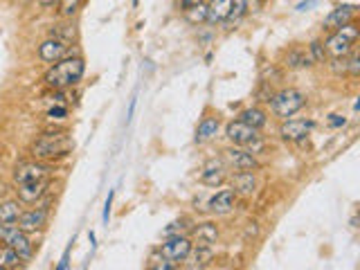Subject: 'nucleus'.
Here are the masks:
<instances>
[{
    "mask_svg": "<svg viewBox=\"0 0 360 270\" xmlns=\"http://www.w3.org/2000/svg\"><path fill=\"white\" fill-rule=\"evenodd\" d=\"M226 138L230 145H234V147H254L261 135H259V131L248 126L246 122L232 120L226 126Z\"/></svg>",
    "mask_w": 360,
    "mask_h": 270,
    "instance_id": "423d86ee",
    "label": "nucleus"
},
{
    "mask_svg": "<svg viewBox=\"0 0 360 270\" xmlns=\"http://www.w3.org/2000/svg\"><path fill=\"white\" fill-rule=\"evenodd\" d=\"M239 120L246 122L248 126H252V129L261 131L266 124H268V115H266L263 108L259 106H250V108H243L241 113H239Z\"/></svg>",
    "mask_w": 360,
    "mask_h": 270,
    "instance_id": "4be33fe9",
    "label": "nucleus"
},
{
    "mask_svg": "<svg viewBox=\"0 0 360 270\" xmlns=\"http://www.w3.org/2000/svg\"><path fill=\"white\" fill-rule=\"evenodd\" d=\"M50 180H32V183H23L19 185V200L21 202H37L43 198V194L48 191Z\"/></svg>",
    "mask_w": 360,
    "mask_h": 270,
    "instance_id": "6ab92c4d",
    "label": "nucleus"
},
{
    "mask_svg": "<svg viewBox=\"0 0 360 270\" xmlns=\"http://www.w3.org/2000/svg\"><path fill=\"white\" fill-rule=\"evenodd\" d=\"M308 54H311L313 63H322V61H327V50H324V43H322V41H313V43L308 45Z\"/></svg>",
    "mask_w": 360,
    "mask_h": 270,
    "instance_id": "cd10ccee",
    "label": "nucleus"
},
{
    "mask_svg": "<svg viewBox=\"0 0 360 270\" xmlns=\"http://www.w3.org/2000/svg\"><path fill=\"white\" fill-rule=\"evenodd\" d=\"M133 5H138V0H133Z\"/></svg>",
    "mask_w": 360,
    "mask_h": 270,
    "instance_id": "ea45409f",
    "label": "nucleus"
},
{
    "mask_svg": "<svg viewBox=\"0 0 360 270\" xmlns=\"http://www.w3.org/2000/svg\"><path fill=\"white\" fill-rule=\"evenodd\" d=\"M113 196H115V191H108V198H106V205H104V223H108V218H110V207H113Z\"/></svg>",
    "mask_w": 360,
    "mask_h": 270,
    "instance_id": "72a5a7b5",
    "label": "nucleus"
},
{
    "mask_svg": "<svg viewBox=\"0 0 360 270\" xmlns=\"http://www.w3.org/2000/svg\"><path fill=\"white\" fill-rule=\"evenodd\" d=\"M3 243L19 252V257L23 261H30L34 257V243L30 241V234L19 230L16 225H12V230H10V234H7V239Z\"/></svg>",
    "mask_w": 360,
    "mask_h": 270,
    "instance_id": "ddd939ff",
    "label": "nucleus"
},
{
    "mask_svg": "<svg viewBox=\"0 0 360 270\" xmlns=\"http://www.w3.org/2000/svg\"><path fill=\"white\" fill-rule=\"evenodd\" d=\"M315 122L313 120H302V117H288L281 120L279 126V138L284 142H302L311 135Z\"/></svg>",
    "mask_w": 360,
    "mask_h": 270,
    "instance_id": "0eeeda50",
    "label": "nucleus"
},
{
    "mask_svg": "<svg viewBox=\"0 0 360 270\" xmlns=\"http://www.w3.org/2000/svg\"><path fill=\"white\" fill-rule=\"evenodd\" d=\"M219 131H221L219 117H203L199 129H196V142H199V145H203V142H210V140L217 138Z\"/></svg>",
    "mask_w": 360,
    "mask_h": 270,
    "instance_id": "412c9836",
    "label": "nucleus"
},
{
    "mask_svg": "<svg viewBox=\"0 0 360 270\" xmlns=\"http://www.w3.org/2000/svg\"><path fill=\"white\" fill-rule=\"evenodd\" d=\"M318 3H320V0H302V3H299V5L295 7V10H297L299 14H302V12H311L313 7H318Z\"/></svg>",
    "mask_w": 360,
    "mask_h": 270,
    "instance_id": "473e14b6",
    "label": "nucleus"
},
{
    "mask_svg": "<svg viewBox=\"0 0 360 270\" xmlns=\"http://www.w3.org/2000/svg\"><path fill=\"white\" fill-rule=\"evenodd\" d=\"M21 266H23V259L19 257V252L12 250L10 246L0 248V268L16 270V268H21Z\"/></svg>",
    "mask_w": 360,
    "mask_h": 270,
    "instance_id": "b1692460",
    "label": "nucleus"
},
{
    "mask_svg": "<svg viewBox=\"0 0 360 270\" xmlns=\"http://www.w3.org/2000/svg\"><path fill=\"white\" fill-rule=\"evenodd\" d=\"M86 74V61L77 54H68L59 59L57 63L48 68V72L43 74V81L50 90H68L77 86Z\"/></svg>",
    "mask_w": 360,
    "mask_h": 270,
    "instance_id": "f257e3e1",
    "label": "nucleus"
},
{
    "mask_svg": "<svg viewBox=\"0 0 360 270\" xmlns=\"http://www.w3.org/2000/svg\"><path fill=\"white\" fill-rule=\"evenodd\" d=\"M205 0H180V5H183V10H187V7H194V5H203Z\"/></svg>",
    "mask_w": 360,
    "mask_h": 270,
    "instance_id": "4c0bfd02",
    "label": "nucleus"
},
{
    "mask_svg": "<svg viewBox=\"0 0 360 270\" xmlns=\"http://www.w3.org/2000/svg\"><path fill=\"white\" fill-rule=\"evenodd\" d=\"M281 65L288 68V70H302V68L313 65V59H311V54H308V48L295 45L284 54V59H281Z\"/></svg>",
    "mask_w": 360,
    "mask_h": 270,
    "instance_id": "dca6fc26",
    "label": "nucleus"
},
{
    "mask_svg": "<svg viewBox=\"0 0 360 270\" xmlns=\"http://www.w3.org/2000/svg\"><path fill=\"white\" fill-rule=\"evenodd\" d=\"M234 207H237V194L232 189H221L208 200V209L217 216L230 214Z\"/></svg>",
    "mask_w": 360,
    "mask_h": 270,
    "instance_id": "4468645a",
    "label": "nucleus"
},
{
    "mask_svg": "<svg viewBox=\"0 0 360 270\" xmlns=\"http://www.w3.org/2000/svg\"><path fill=\"white\" fill-rule=\"evenodd\" d=\"M360 37V30L358 25L351 21L347 25H342V28L333 30L331 37L324 41V50H327V56H347L351 50L356 48V41Z\"/></svg>",
    "mask_w": 360,
    "mask_h": 270,
    "instance_id": "20e7f679",
    "label": "nucleus"
},
{
    "mask_svg": "<svg viewBox=\"0 0 360 270\" xmlns=\"http://www.w3.org/2000/svg\"><path fill=\"white\" fill-rule=\"evenodd\" d=\"M32 180H50V169L41 163V160H32V163H21L14 169V183H32Z\"/></svg>",
    "mask_w": 360,
    "mask_h": 270,
    "instance_id": "9b49d317",
    "label": "nucleus"
},
{
    "mask_svg": "<svg viewBox=\"0 0 360 270\" xmlns=\"http://www.w3.org/2000/svg\"><path fill=\"white\" fill-rule=\"evenodd\" d=\"M329 124L333 126V129H338V126H345L347 120H345L342 115H331V117H329Z\"/></svg>",
    "mask_w": 360,
    "mask_h": 270,
    "instance_id": "f704fd0d",
    "label": "nucleus"
},
{
    "mask_svg": "<svg viewBox=\"0 0 360 270\" xmlns=\"http://www.w3.org/2000/svg\"><path fill=\"white\" fill-rule=\"evenodd\" d=\"M347 74L349 77H354V79L360 77V54L354 52V50L347 54Z\"/></svg>",
    "mask_w": 360,
    "mask_h": 270,
    "instance_id": "c85d7f7f",
    "label": "nucleus"
},
{
    "mask_svg": "<svg viewBox=\"0 0 360 270\" xmlns=\"http://www.w3.org/2000/svg\"><path fill=\"white\" fill-rule=\"evenodd\" d=\"M259 3H261V5H263V3H268V0H259Z\"/></svg>",
    "mask_w": 360,
    "mask_h": 270,
    "instance_id": "58836bf2",
    "label": "nucleus"
},
{
    "mask_svg": "<svg viewBox=\"0 0 360 270\" xmlns=\"http://www.w3.org/2000/svg\"><path fill=\"white\" fill-rule=\"evenodd\" d=\"M221 158L228 165V169H234V172H252V169L259 167L252 151H246L243 147H228Z\"/></svg>",
    "mask_w": 360,
    "mask_h": 270,
    "instance_id": "6e6552de",
    "label": "nucleus"
},
{
    "mask_svg": "<svg viewBox=\"0 0 360 270\" xmlns=\"http://www.w3.org/2000/svg\"><path fill=\"white\" fill-rule=\"evenodd\" d=\"M12 230V225H7V223H0V243H3L7 239V234H10Z\"/></svg>",
    "mask_w": 360,
    "mask_h": 270,
    "instance_id": "c9c22d12",
    "label": "nucleus"
},
{
    "mask_svg": "<svg viewBox=\"0 0 360 270\" xmlns=\"http://www.w3.org/2000/svg\"><path fill=\"white\" fill-rule=\"evenodd\" d=\"M68 259H70V248H68V250L63 252V257H61V264H59L57 268H59V270H66V268H68Z\"/></svg>",
    "mask_w": 360,
    "mask_h": 270,
    "instance_id": "e433bc0d",
    "label": "nucleus"
},
{
    "mask_svg": "<svg viewBox=\"0 0 360 270\" xmlns=\"http://www.w3.org/2000/svg\"><path fill=\"white\" fill-rule=\"evenodd\" d=\"M21 212H23L21 200H3L0 202V223L14 225L16 221H19Z\"/></svg>",
    "mask_w": 360,
    "mask_h": 270,
    "instance_id": "5701e85b",
    "label": "nucleus"
},
{
    "mask_svg": "<svg viewBox=\"0 0 360 270\" xmlns=\"http://www.w3.org/2000/svg\"><path fill=\"white\" fill-rule=\"evenodd\" d=\"M356 12H358V7L356 5H338L336 10H331V14L324 19V30H338L342 28V25H347L356 19Z\"/></svg>",
    "mask_w": 360,
    "mask_h": 270,
    "instance_id": "2eb2a0df",
    "label": "nucleus"
},
{
    "mask_svg": "<svg viewBox=\"0 0 360 270\" xmlns=\"http://www.w3.org/2000/svg\"><path fill=\"white\" fill-rule=\"evenodd\" d=\"M147 268L149 270H176L178 264L169 261L167 257H162L160 252H153V255L149 257V261H147Z\"/></svg>",
    "mask_w": 360,
    "mask_h": 270,
    "instance_id": "a878e982",
    "label": "nucleus"
},
{
    "mask_svg": "<svg viewBox=\"0 0 360 270\" xmlns=\"http://www.w3.org/2000/svg\"><path fill=\"white\" fill-rule=\"evenodd\" d=\"M72 151V138L63 131H50L39 135L37 140L32 142L30 154L34 160H41V163H50V160L63 158Z\"/></svg>",
    "mask_w": 360,
    "mask_h": 270,
    "instance_id": "f03ea898",
    "label": "nucleus"
},
{
    "mask_svg": "<svg viewBox=\"0 0 360 270\" xmlns=\"http://www.w3.org/2000/svg\"><path fill=\"white\" fill-rule=\"evenodd\" d=\"M72 43H68V41H61L57 37H48L43 43L39 45V59L43 63H57L59 59H63L68 54H72Z\"/></svg>",
    "mask_w": 360,
    "mask_h": 270,
    "instance_id": "1a4fd4ad",
    "label": "nucleus"
},
{
    "mask_svg": "<svg viewBox=\"0 0 360 270\" xmlns=\"http://www.w3.org/2000/svg\"><path fill=\"white\" fill-rule=\"evenodd\" d=\"M48 209L46 207H34V209H25V212H21L19 221H16V227L28 234H34L43 230V227L48 225Z\"/></svg>",
    "mask_w": 360,
    "mask_h": 270,
    "instance_id": "f8f14e48",
    "label": "nucleus"
},
{
    "mask_svg": "<svg viewBox=\"0 0 360 270\" xmlns=\"http://www.w3.org/2000/svg\"><path fill=\"white\" fill-rule=\"evenodd\" d=\"M83 3L86 0H59V16H61V19H72L83 7Z\"/></svg>",
    "mask_w": 360,
    "mask_h": 270,
    "instance_id": "393cba45",
    "label": "nucleus"
},
{
    "mask_svg": "<svg viewBox=\"0 0 360 270\" xmlns=\"http://www.w3.org/2000/svg\"><path fill=\"white\" fill-rule=\"evenodd\" d=\"M185 230H190V225H187V218H180V221H174L167 230H165V236H171V234H183Z\"/></svg>",
    "mask_w": 360,
    "mask_h": 270,
    "instance_id": "7c9ffc66",
    "label": "nucleus"
},
{
    "mask_svg": "<svg viewBox=\"0 0 360 270\" xmlns=\"http://www.w3.org/2000/svg\"><path fill=\"white\" fill-rule=\"evenodd\" d=\"M268 106L277 120H288V117L297 115L306 106V95L297 88H281L275 95H270Z\"/></svg>",
    "mask_w": 360,
    "mask_h": 270,
    "instance_id": "7ed1b4c3",
    "label": "nucleus"
},
{
    "mask_svg": "<svg viewBox=\"0 0 360 270\" xmlns=\"http://www.w3.org/2000/svg\"><path fill=\"white\" fill-rule=\"evenodd\" d=\"M185 19L190 23H208V7L203 5H194V7H187L185 10Z\"/></svg>",
    "mask_w": 360,
    "mask_h": 270,
    "instance_id": "bb28decb",
    "label": "nucleus"
},
{
    "mask_svg": "<svg viewBox=\"0 0 360 270\" xmlns=\"http://www.w3.org/2000/svg\"><path fill=\"white\" fill-rule=\"evenodd\" d=\"M228 165L223 163V158H210L208 163L201 167V183L208 187H221L228 180Z\"/></svg>",
    "mask_w": 360,
    "mask_h": 270,
    "instance_id": "9d476101",
    "label": "nucleus"
},
{
    "mask_svg": "<svg viewBox=\"0 0 360 270\" xmlns=\"http://www.w3.org/2000/svg\"><path fill=\"white\" fill-rule=\"evenodd\" d=\"M230 185H232V191L237 196H252L257 189V176L254 172H237L230 178Z\"/></svg>",
    "mask_w": 360,
    "mask_h": 270,
    "instance_id": "a211bd4d",
    "label": "nucleus"
},
{
    "mask_svg": "<svg viewBox=\"0 0 360 270\" xmlns=\"http://www.w3.org/2000/svg\"><path fill=\"white\" fill-rule=\"evenodd\" d=\"M329 68L333 74H347V56H333Z\"/></svg>",
    "mask_w": 360,
    "mask_h": 270,
    "instance_id": "c756f323",
    "label": "nucleus"
},
{
    "mask_svg": "<svg viewBox=\"0 0 360 270\" xmlns=\"http://www.w3.org/2000/svg\"><path fill=\"white\" fill-rule=\"evenodd\" d=\"M205 7H208V23L217 25V23H223L228 19L232 0H208Z\"/></svg>",
    "mask_w": 360,
    "mask_h": 270,
    "instance_id": "aec40b11",
    "label": "nucleus"
},
{
    "mask_svg": "<svg viewBox=\"0 0 360 270\" xmlns=\"http://www.w3.org/2000/svg\"><path fill=\"white\" fill-rule=\"evenodd\" d=\"M68 115V108L66 106H54L48 111V117H52V120H63V117Z\"/></svg>",
    "mask_w": 360,
    "mask_h": 270,
    "instance_id": "2f4dec72",
    "label": "nucleus"
},
{
    "mask_svg": "<svg viewBox=\"0 0 360 270\" xmlns=\"http://www.w3.org/2000/svg\"><path fill=\"white\" fill-rule=\"evenodd\" d=\"M192 239L187 234H171L167 236L165 241H162V246H160V255L162 257H167L169 261H174V264H180V261H185L187 255H190V250H192Z\"/></svg>",
    "mask_w": 360,
    "mask_h": 270,
    "instance_id": "39448f33",
    "label": "nucleus"
},
{
    "mask_svg": "<svg viewBox=\"0 0 360 270\" xmlns=\"http://www.w3.org/2000/svg\"><path fill=\"white\" fill-rule=\"evenodd\" d=\"M192 243L194 246H217L219 241V227L214 223H201L192 227Z\"/></svg>",
    "mask_w": 360,
    "mask_h": 270,
    "instance_id": "f3484780",
    "label": "nucleus"
}]
</instances>
